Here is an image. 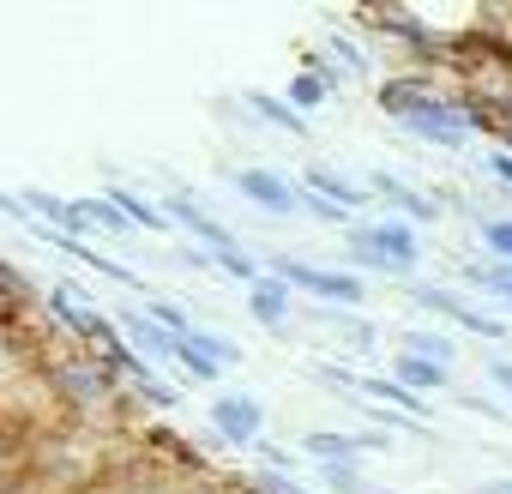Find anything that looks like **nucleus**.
Here are the masks:
<instances>
[{
	"label": "nucleus",
	"mask_w": 512,
	"mask_h": 494,
	"mask_svg": "<svg viewBox=\"0 0 512 494\" xmlns=\"http://www.w3.org/2000/svg\"><path fill=\"white\" fill-rule=\"evenodd\" d=\"M380 109L386 115H398L410 133H422L428 145H464V133H470V115L464 109H452V103H434L428 91H416V85H380Z\"/></svg>",
	"instance_id": "nucleus-1"
},
{
	"label": "nucleus",
	"mask_w": 512,
	"mask_h": 494,
	"mask_svg": "<svg viewBox=\"0 0 512 494\" xmlns=\"http://www.w3.org/2000/svg\"><path fill=\"white\" fill-rule=\"evenodd\" d=\"M344 235H350L362 266H380V272H410L416 266V229L398 223V217L392 223H350Z\"/></svg>",
	"instance_id": "nucleus-2"
},
{
	"label": "nucleus",
	"mask_w": 512,
	"mask_h": 494,
	"mask_svg": "<svg viewBox=\"0 0 512 494\" xmlns=\"http://www.w3.org/2000/svg\"><path fill=\"white\" fill-rule=\"evenodd\" d=\"M272 272H278L290 290H308V296H326V302H362V284H356L350 272H320V266H302V260H290V254H278Z\"/></svg>",
	"instance_id": "nucleus-3"
},
{
	"label": "nucleus",
	"mask_w": 512,
	"mask_h": 494,
	"mask_svg": "<svg viewBox=\"0 0 512 494\" xmlns=\"http://www.w3.org/2000/svg\"><path fill=\"white\" fill-rule=\"evenodd\" d=\"M211 422H217V434H223V440H235V446H260L266 410H260V398L223 392V398H211Z\"/></svg>",
	"instance_id": "nucleus-4"
},
{
	"label": "nucleus",
	"mask_w": 512,
	"mask_h": 494,
	"mask_svg": "<svg viewBox=\"0 0 512 494\" xmlns=\"http://www.w3.org/2000/svg\"><path fill=\"white\" fill-rule=\"evenodd\" d=\"M410 296H416V302H422L428 314H446L452 326H464V332H476V338H506V320H488V314H476V308H470V302H458L452 290H434V284H416Z\"/></svg>",
	"instance_id": "nucleus-5"
},
{
	"label": "nucleus",
	"mask_w": 512,
	"mask_h": 494,
	"mask_svg": "<svg viewBox=\"0 0 512 494\" xmlns=\"http://www.w3.org/2000/svg\"><path fill=\"white\" fill-rule=\"evenodd\" d=\"M235 187H241L253 205L278 211V217H284V211H296V187H290V181H278L272 169H235Z\"/></svg>",
	"instance_id": "nucleus-6"
},
{
	"label": "nucleus",
	"mask_w": 512,
	"mask_h": 494,
	"mask_svg": "<svg viewBox=\"0 0 512 494\" xmlns=\"http://www.w3.org/2000/svg\"><path fill=\"white\" fill-rule=\"evenodd\" d=\"M163 217H175L181 229H193V235H199V241L211 247V254H235V235H229L223 223H211V217H205V211H199L193 199H169V205H163Z\"/></svg>",
	"instance_id": "nucleus-7"
},
{
	"label": "nucleus",
	"mask_w": 512,
	"mask_h": 494,
	"mask_svg": "<svg viewBox=\"0 0 512 494\" xmlns=\"http://www.w3.org/2000/svg\"><path fill=\"white\" fill-rule=\"evenodd\" d=\"M308 175V193L314 199H326V205H338V211H356L362 199H368V187H356V181H344L338 169H326V163H314V169H302Z\"/></svg>",
	"instance_id": "nucleus-8"
},
{
	"label": "nucleus",
	"mask_w": 512,
	"mask_h": 494,
	"mask_svg": "<svg viewBox=\"0 0 512 494\" xmlns=\"http://www.w3.org/2000/svg\"><path fill=\"white\" fill-rule=\"evenodd\" d=\"M247 308H253V320L260 326H284V314H290V284L284 278H260L247 290Z\"/></svg>",
	"instance_id": "nucleus-9"
},
{
	"label": "nucleus",
	"mask_w": 512,
	"mask_h": 494,
	"mask_svg": "<svg viewBox=\"0 0 512 494\" xmlns=\"http://www.w3.org/2000/svg\"><path fill=\"white\" fill-rule=\"evenodd\" d=\"M392 380H404L410 392H440V386H446V368H440V362H428V356H410V350H398V362H392Z\"/></svg>",
	"instance_id": "nucleus-10"
},
{
	"label": "nucleus",
	"mask_w": 512,
	"mask_h": 494,
	"mask_svg": "<svg viewBox=\"0 0 512 494\" xmlns=\"http://www.w3.org/2000/svg\"><path fill=\"white\" fill-rule=\"evenodd\" d=\"M362 446H386V434H326V428L308 434V452L326 458V464H332V458H356Z\"/></svg>",
	"instance_id": "nucleus-11"
},
{
	"label": "nucleus",
	"mask_w": 512,
	"mask_h": 494,
	"mask_svg": "<svg viewBox=\"0 0 512 494\" xmlns=\"http://www.w3.org/2000/svg\"><path fill=\"white\" fill-rule=\"evenodd\" d=\"M362 392H368V398H380V410H404L410 422H416V416H428V410H422V392H410L404 380H362Z\"/></svg>",
	"instance_id": "nucleus-12"
},
{
	"label": "nucleus",
	"mask_w": 512,
	"mask_h": 494,
	"mask_svg": "<svg viewBox=\"0 0 512 494\" xmlns=\"http://www.w3.org/2000/svg\"><path fill=\"white\" fill-rule=\"evenodd\" d=\"M374 193H380V199H392L398 211H410L416 223H434V199H422V193H410V187H404L398 175H374Z\"/></svg>",
	"instance_id": "nucleus-13"
},
{
	"label": "nucleus",
	"mask_w": 512,
	"mask_h": 494,
	"mask_svg": "<svg viewBox=\"0 0 512 494\" xmlns=\"http://www.w3.org/2000/svg\"><path fill=\"white\" fill-rule=\"evenodd\" d=\"M115 320H127V332H133L151 356H163V362L181 356V338H175V332H163V326H151V320H139V314H115Z\"/></svg>",
	"instance_id": "nucleus-14"
},
{
	"label": "nucleus",
	"mask_w": 512,
	"mask_h": 494,
	"mask_svg": "<svg viewBox=\"0 0 512 494\" xmlns=\"http://www.w3.org/2000/svg\"><path fill=\"white\" fill-rule=\"evenodd\" d=\"M109 199L127 211V223H133V229H163V205H145V199H139V193H127V187H109Z\"/></svg>",
	"instance_id": "nucleus-15"
},
{
	"label": "nucleus",
	"mask_w": 512,
	"mask_h": 494,
	"mask_svg": "<svg viewBox=\"0 0 512 494\" xmlns=\"http://www.w3.org/2000/svg\"><path fill=\"white\" fill-rule=\"evenodd\" d=\"M464 278H470L476 290H488V296H500V302L512 308V266H464Z\"/></svg>",
	"instance_id": "nucleus-16"
},
{
	"label": "nucleus",
	"mask_w": 512,
	"mask_h": 494,
	"mask_svg": "<svg viewBox=\"0 0 512 494\" xmlns=\"http://www.w3.org/2000/svg\"><path fill=\"white\" fill-rule=\"evenodd\" d=\"M247 109H253V115H266V121H272V127H284V133H308V127H302V115H296L290 103H278V97H260V91H253V97H247Z\"/></svg>",
	"instance_id": "nucleus-17"
},
{
	"label": "nucleus",
	"mask_w": 512,
	"mask_h": 494,
	"mask_svg": "<svg viewBox=\"0 0 512 494\" xmlns=\"http://www.w3.org/2000/svg\"><path fill=\"white\" fill-rule=\"evenodd\" d=\"M404 350H410V356H428V362H440V368L452 362V338H434V332H410Z\"/></svg>",
	"instance_id": "nucleus-18"
},
{
	"label": "nucleus",
	"mask_w": 512,
	"mask_h": 494,
	"mask_svg": "<svg viewBox=\"0 0 512 494\" xmlns=\"http://www.w3.org/2000/svg\"><path fill=\"white\" fill-rule=\"evenodd\" d=\"M320 97H326V79H320V73L308 67V73H302V79L290 85V109H320Z\"/></svg>",
	"instance_id": "nucleus-19"
},
{
	"label": "nucleus",
	"mask_w": 512,
	"mask_h": 494,
	"mask_svg": "<svg viewBox=\"0 0 512 494\" xmlns=\"http://www.w3.org/2000/svg\"><path fill=\"white\" fill-rule=\"evenodd\" d=\"M151 320H163V332H175V338H193V326H187V314H181L175 302H163V296H151Z\"/></svg>",
	"instance_id": "nucleus-20"
},
{
	"label": "nucleus",
	"mask_w": 512,
	"mask_h": 494,
	"mask_svg": "<svg viewBox=\"0 0 512 494\" xmlns=\"http://www.w3.org/2000/svg\"><path fill=\"white\" fill-rule=\"evenodd\" d=\"M482 241H488V254H500V260L512 266V223H506V217H494V223H482Z\"/></svg>",
	"instance_id": "nucleus-21"
},
{
	"label": "nucleus",
	"mask_w": 512,
	"mask_h": 494,
	"mask_svg": "<svg viewBox=\"0 0 512 494\" xmlns=\"http://www.w3.org/2000/svg\"><path fill=\"white\" fill-rule=\"evenodd\" d=\"M253 488H260V494H308V488H296L284 470H260V476H253Z\"/></svg>",
	"instance_id": "nucleus-22"
},
{
	"label": "nucleus",
	"mask_w": 512,
	"mask_h": 494,
	"mask_svg": "<svg viewBox=\"0 0 512 494\" xmlns=\"http://www.w3.org/2000/svg\"><path fill=\"white\" fill-rule=\"evenodd\" d=\"M338 332H344V338H350V344H356V350H368V344H374V326H356V320H344V326H338Z\"/></svg>",
	"instance_id": "nucleus-23"
},
{
	"label": "nucleus",
	"mask_w": 512,
	"mask_h": 494,
	"mask_svg": "<svg viewBox=\"0 0 512 494\" xmlns=\"http://www.w3.org/2000/svg\"><path fill=\"white\" fill-rule=\"evenodd\" d=\"M488 380H494V386L512 398V362H500V356H494V362H488Z\"/></svg>",
	"instance_id": "nucleus-24"
},
{
	"label": "nucleus",
	"mask_w": 512,
	"mask_h": 494,
	"mask_svg": "<svg viewBox=\"0 0 512 494\" xmlns=\"http://www.w3.org/2000/svg\"><path fill=\"white\" fill-rule=\"evenodd\" d=\"M145 398H151L157 410H169V404H175V386H157V380H145Z\"/></svg>",
	"instance_id": "nucleus-25"
},
{
	"label": "nucleus",
	"mask_w": 512,
	"mask_h": 494,
	"mask_svg": "<svg viewBox=\"0 0 512 494\" xmlns=\"http://www.w3.org/2000/svg\"><path fill=\"white\" fill-rule=\"evenodd\" d=\"M332 55H338V61H344V67H356V73H362V55H356V49H350V43H344V37H332Z\"/></svg>",
	"instance_id": "nucleus-26"
},
{
	"label": "nucleus",
	"mask_w": 512,
	"mask_h": 494,
	"mask_svg": "<svg viewBox=\"0 0 512 494\" xmlns=\"http://www.w3.org/2000/svg\"><path fill=\"white\" fill-rule=\"evenodd\" d=\"M488 169H494V175H500V181L512 187V157H506V151H494V157H488Z\"/></svg>",
	"instance_id": "nucleus-27"
},
{
	"label": "nucleus",
	"mask_w": 512,
	"mask_h": 494,
	"mask_svg": "<svg viewBox=\"0 0 512 494\" xmlns=\"http://www.w3.org/2000/svg\"><path fill=\"white\" fill-rule=\"evenodd\" d=\"M482 494H512V476H494V482H488Z\"/></svg>",
	"instance_id": "nucleus-28"
}]
</instances>
